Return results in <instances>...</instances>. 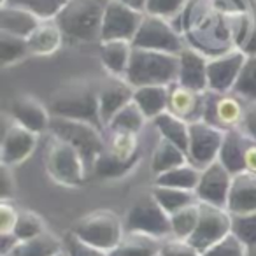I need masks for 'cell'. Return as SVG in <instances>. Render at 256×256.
Here are the masks:
<instances>
[{"mask_svg": "<svg viewBox=\"0 0 256 256\" xmlns=\"http://www.w3.org/2000/svg\"><path fill=\"white\" fill-rule=\"evenodd\" d=\"M179 54L134 48L123 78L134 88L170 86L178 81Z\"/></svg>", "mask_w": 256, "mask_h": 256, "instance_id": "cell-1", "label": "cell"}, {"mask_svg": "<svg viewBox=\"0 0 256 256\" xmlns=\"http://www.w3.org/2000/svg\"><path fill=\"white\" fill-rule=\"evenodd\" d=\"M109 0H68L54 18L62 34L79 42L100 40L102 20Z\"/></svg>", "mask_w": 256, "mask_h": 256, "instance_id": "cell-2", "label": "cell"}, {"mask_svg": "<svg viewBox=\"0 0 256 256\" xmlns=\"http://www.w3.org/2000/svg\"><path fill=\"white\" fill-rule=\"evenodd\" d=\"M50 110L58 118L86 121L96 128L104 126L98 109V90L84 82H74L58 90L51 96Z\"/></svg>", "mask_w": 256, "mask_h": 256, "instance_id": "cell-3", "label": "cell"}, {"mask_svg": "<svg viewBox=\"0 0 256 256\" xmlns=\"http://www.w3.org/2000/svg\"><path fill=\"white\" fill-rule=\"evenodd\" d=\"M50 130L60 140H65L79 151L88 170H93L96 158L106 150V139L100 134V128L86 121L67 120V118H51Z\"/></svg>", "mask_w": 256, "mask_h": 256, "instance_id": "cell-4", "label": "cell"}, {"mask_svg": "<svg viewBox=\"0 0 256 256\" xmlns=\"http://www.w3.org/2000/svg\"><path fill=\"white\" fill-rule=\"evenodd\" d=\"M72 234L81 240L109 252L124 237V223L110 210H96L82 218L74 226Z\"/></svg>", "mask_w": 256, "mask_h": 256, "instance_id": "cell-5", "label": "cell"}, {"mask_svg": "<svg viewBox=\"0 0 256 256\" xmlns=\"http://www.w3.org/2000/svg\"><path fill=\"white\" fill-rule=\"evenodd\" d=\"M124 230L128 234H140L162 238L172 234L170 216L156 202L153 195L137 200L124 216Z\"/></svg>", "mask_w": 256, "mask_h": 256, "instance_id": "cell-6", "label": "cell"}, {"mask_svg": "<svg viewBox=\"0 0 256 256\" xmlns=\"http://www.w3.org/2000/svg\"><path fill=\"white\" fill-rule=\"evenodd\" d=\"M46 167L50 176L54 181L67 186H79L82 184L86 178V164L79 151L54 137L53 144L50 146L46 158Z\"/></svg>", "mask_w": 256, "mask_h": 256, "instance_id": "cell-7", "label": "cell"}, {"mask_svg": "<svg viewBox=\"0 0 256 256\" xmlns=\"http://www.w3.org/2000/svg\"><path fill=\"white\" fill-rule=\"evenodd\" d=\"M132 46L172 54H179L184 50L182 37L176 32L174 26L165 18L153 14H144L142 23L132 40Z\"/></svg>", "mask_w": 256, "mask_h": 256, "instance_id": "cell-8", "label": "cell"}, {"mask_svg": "<svg viewBox=\"0 0 256 256\" xmlns=\"http://www.w3.org/2000/svg\"><path fill=\"white\" fill-rule=\"evenodd\" d=\"M232 234V214L226 209L200 202V220L188 242L204 252Z\"/></svg>", "mask_w": 256, "mask_h": 256, "instance_id": "cell-9", "label": "cell"}, {"mask_svg": "<svg viewBox=\"0 0 256 256\" xmlns=\"http://www.w3.org/2000/svg\"><path fill=\"white\" fill-rule=\"evenodd\" d=\"M144 12L128 8L120 0H109L102 20L100 42L107 40H128L132 42L142 23Z\"/></svg>", "mask_w": 256, "mask_h": 256, "instance_id": "cell-10", "label": "cell"}, {"mask_svg": "<svg viewBox=\"0 0 256 256\" xmlns=\"http://www.w3.org/2000/svg\"><path fill=\"white\" fill-rule=\"evenodd\" d=\"M224 132L204 120L190 123V146L188 162L196 168H206L218 160Z\"/></svg>", "mask_w": 256, "mask_h": 256, "instance_id": "cell-11", "label": "cell"}, {"mask_svg": "<svg viewBox=\"0 0 256 256\" xmlns=\"http://www.w3.org/2000/svg\"><path fill=\"white\" fill-rule=\"evenodd\" d=\"M246 107L242 106L240 98L230 93H216L207 90L206 92V109L204 118L206 123L220 128L223 132L235 130L240 126L242 118H244Z\"/></svg>", "mask_w": 256, "mask_h": 256, "instance_id": "cell-12", "label": "cell"}, {"mask_svg": "<svg viewBox=\"0 0 256 256\" xmlns=\"http://www.w3.org/2000/svg\"><path fill=\"white\" fill-rule=\"evenodd\" d=\"M232 179H234V176L218 160L214 164H210L209 167L202 168L200 181L195 190V195L198 198V202L226 209Z\"/></svg>", "mask_w": 256, "mask_h": 256, "instance_id": "cell-13", "label": "cell"}, {"mask_svg": "<svg viewBox=\"0 0 256 256\" xmlns=\"http://www.w3.org/2000/svg\"><path fill=\"white\" fill-rule=\"evenodd\" d=\"M246 58L248 56L240 50H232L228 53L221 54V56L210 58L209 64H207V81H209L210 92H232Z\"/></svg>", "mask_w": 256, "mask_h": 256, "instance_id": "cell-14", "label": "cell"}, {"mask_svg": "<svg viewBox=\"0 0 256 256\" xmlns=\"http://www.w3.org/2000/svg\"><path fill=\"white\" fill-rule=\"evenodd\" d=\"M134 86L126 79H120V76L107 79L98 88V109H100V120L104 126L112 121V118L123 109L124 106L134 100Z\"/></svg>", "mask_w": 256, "mask_h": 256, "instance_id": "cell-15", "label": "cell"}, {"mask_svg": "<svg viewBox=\"0 0 256 256\" xmlns=\"http://www.w3.org/2000/svg\"><path fill=\"white\" fill-rule=\"evenodd\" d=\"M204 109L206 93L190 90L179 82L168 86V112L184 120L186 123H195L204 118Z\"/></svg>", "mask_w": 256, "mask_h": 256, "instance_id": "cell-16", "label": "cell"}, {"mask_svg": "<svg viewBox=\"0 0 256 256\" xmlns=\"http://www.w3.org/2000/svg\"><path fill=\"white\" fill-rule=\"evenodd\" d=\"M37 144V134L14 123L6 130L2 139V165H18L32 154Z\"/></svg>", "mask_w": 256, "mask_h": 256, "instance_id": "cell-17", "label": "cell"}, {"mask_svg": "<svg viewBox=\"0 0 256 256\" xmlns=\"http://www.w3.org/2000/svg\"><path fill=\"white\" fill-rule=\"evenodd\" d=\"M207 64H209V60L206 58V54L193 50V48H184L179 53V72L176 82L190 90H195V92L206 93L209 90Z\"/></svg>", "mask_w": 256, "mask_h": 256, "instance_id": "cell-18", "label": "cell"}, {"mask_svg": "<svg viewBox=\"0 0 256 256\" xmlns=\"http://www.w3.org/2000/svg\"><path fill=\"white\" fill-rule=\"evenodd\" d=\"M226 210L232 216L256 212V174L244 170L234 176Z\"/></svg>", "mask_w": 256, "mask_h": 256, "instance_id": "cell-19", "label": "cell"}, {"mask_svg": "<svg viewBox=\"0 0 256 256\" xmlns=\"http://www.w3.org/2000/svg\"><path fill=\"white\" fill-rule=\"evenodd\" d=\"M11 114L14 121L22 126L32 130L34 134H40L48 130L51 124V118L48 109L34 96H18L11 102Z\"/></svg>", "mask_w": 256, "mask_h": 256, "instance_id": "cell-20", "label": "cell"}, {"mask_svg": "<svg viewBox=\"0 0 256 256\" xmlns=\"http://www.w3.org/2000/svg\"><path fill=\"white\" fill-rule=\"evenodd\" d=\"M39 25L40 20L30 11H25L22 8H12V6L0 8V32H8L28 39Z\"/></svg>", "mask_w": 256, "mask_h": 256, "instance_id": "cell-21", "label": "cell"}, {"mask_svg": "<svg viewBox=\"0 0 256 256\" xmlns=\"http://www.w3.org/2000/svg\"><path fill=\"white\" fill-rule=\"evenodd\" d=\"M246 137L244 134L237 130H226L221 144L218 162L230 172L232 176H237L246 170V158H244Z\"/></svg>", "mask_w": 256, "mask_h": 256, "instance_id": "cell-22", "label": "cell"}, {"mask_svg": "<svg viewBox=\"0 0 256 256\" xmlns=\"http://www.w3.org/2000/svg\"><path fill=\"white\" fill-rule=\"evenodd\" d=\"M106 151L118 162L132 168L140 154L139 139L134 132H120L109 130V139H106Z\"/></svg>", "mask_w": 256, "mask_h": 256, "instance_id": "cell-23", "label": "cell"}, {"mask_svg": "<svg viewBox=\"0 0 256 256\" xmlns=\"http://www.w3.org/2000/svg\"><path fill=\"white\" fill-rule=\"evenodd\" d=\"M134 102L148 120H154L168 109V86H140L134 90Z\"/></svg>", "mask_w": 256, "mask_h": 256, "instance_id": "cell-24", "label": "cell"}, {"mask_svg": "<svg viewBox=\"0 0 256 256\" xmlns=\"http://www.w3.org/2000/svg\"><path fill=\"white\" fill-rule=\"evenodd\" d=\"M132 50V42L128 40H107L100 42V58L112 76H124Z\"/></svg>", "mask_w": 256, "mask_h": 256, "instance_id": "cell-25", "label": "cell"}, {"mask_svg": "<svg viewBox=\"0 0 256 256\" xmlns=\"http://www.w3.org/2000/svg\"><path fill=\"white\" fill-rule=\"evenodd\" d=\"M154 126L158 128V132L164 139L170 140L178 148H181L186 154H188L190 146V123L184 120L174 116L172 112L165 110L164 114L154 118Z\"/></svg>", "mask_w": 256, "mask_h": 256, "instance_id": "cell-26", "label": "cell"}, {"mask_svg": "<svg viewBox=\"0 0 256 256\" xmlns=\"http://www.w3.org/2000/svg\"><path fill=\"white\" fill-rule=\"evenodd\" d=\"M162 244L158 238L140 234H128L123 240L110 249L109 256H160Z\"/></svg>", "mask_w": 256, "mask_h": 256, "instance_id": "cell-27", "label": "cell"}, {"mask_svg": "<svg viewBox=\"0 0 256 256\" xmlns=\"http://www.w3.org/2000/svg\"><path fill=\"white\" fill-rule=\"evenodd\" d=\"M62 30L56 22L53 20H46L40 22V25L34 30V34L28 37V46L30 53L37 54H50L56 51L62 44Z\"/></svg>", "mask_w": 256, "mask_h": 256, "instance_id": "cell-28", "label": "cell"}, {"mask_svg": "<svg viewBox=\"0 0 256 256\" xmlns=\"http://www.w3.org/2000/svg\"><path fill=\"white\" fill-rule=\"evenodd\" d=\"M184 164H188V154H186L181 148L172 144L170 140L162 137L156 150H154V153H153L151 170L156 176H160V174H164V172L172 170V168H176V167H181V165H184Z\"/></svg>", "mask_w": 256, "mask_h": 256, "instance_id": "cell-29", "label": "cell"}, {"mask_svg": "<svg viewBox=\"0 0 256 256\" xmlns=\"http://www.w3.org/2000/svg\"><path fill=\"white\" fill-rule=\"evenodd\" d=\"M200 168H196L192 164H184L181 167H176L172 170H167L164 174L156 176L154 184L167 186V188L186 190V192H195L196 184L200 181Z\"/></svg>", "mask_w": 256, "mask_h": 256, "instance_id": "cell-30", "label": "cell"}, {"mask_svg": "<svg viewBox=\"0 0 256 256\" xmlns=\"http://www.w3.org/2000/svg\"><path fill=\"white\" fill-rule=\"evenodd\" d=\"M62 244L50 234H42L30 240H20L8 256H56Z\"/></svg>", "mask_w": 256, "mask_h": 256, "instance_id": "cell-31", "label": "cell"}, {"mask_svg": "<svg viewBox=\"0 0 256 256\" xmlns=\"http://www.w3.org/2000/svg\"><path fill=\"white\" fill-rule=\"evenodd\" d=\"M153 196L156 198V202L164 207V210L168 214V216H172L174 212L192 206V204H195L196 200H198L195 195V192L167 188V186H154Z\"/></svg>", "mask_w": 256, "mask_h": 256, "instance_id": "cell-32", "label": "cell"}, {"mask_svg": "<svg viewBox=\"0 0 256 256\" xmlns=\"http://www.w3.org/2000/svg\"><path fill=\"white\" fill-rule=\"evenodd\" d=\"M198 220H200V202H195V204H192V206L174 212L170 216L172 235H174L176 238L188 240L193 232H195L196 224H198Z\"/></svg>", "mask_w": 256, "mask_h": 256, "instance_id": "cell-33", "label": "cell"}, {"mask_svg": "<svg viewBox=\"0 0 256 256\" xmlns=\"http://www.w3.org/2000/svg\"><path fill=\"white\" fill-rule=\"evenodd\" d=\"M68 0H8L6 6L22 8L36 14L40 22L54 20L62 12V9L67 6Z\"/></svg>", "mask_w": 256, "mask_h": 256, "instance_id": "cell-34", "label": "cell"}, {"mask_svg": "<svg viewBox=\"0 0 256 256\" xmlns=\"http://www.w3.org/2000/svg\"><path fill=\"white\" fill-rule=\"evenodd\" d=\"M148 118L142 114V110L139 109L136 102H130L128 106H124L116 116L112 118L107 128L109 130H120V132H134V134H139L144 126V121Z\"/></svg>", "mask_w": 256, "mask_h": 256, "instance_id": "cell-35", "label": "cell"}, {"mask_svg": "<svg viewBox=\"0 0 256 256\" xmlns=\"http://www.w3.org/2000/svg\"><path fill=\"white\" fill-rule=\"evenodd\" d=\"M232 93L238 98L248 100L249 104L256 102V56L246 58Z\"/></svg>", "mask_w": 256, "mask_h": 256, "instance_id": "cell-36", "label": "cell"}, {"mask_svg": "<svg viewBox=\"0 0 256 256\" xmlns=\"http://www.w3.org/2000/svg\"><path fill=\"white\" fill-rule=\"evenodd\" d=\"M26 53H30L28 39L8 32H0V64L4 67L18 62Z\"/></svg>", "mask_w": 256, "mask_h": 256, "instance_id": "cell-37", "label": "cell"}, {"mask_svg": "<svg viewBox=\"0 0 256 256\" xmlns=\"http://www.w3.org/2000/svg\"><path fill=\"white\" fill-rule=\"evenodd\" d=\"M232 234L248 249H256V212L232 216Z\"/></svg>", "mask_w": 256, "mask_h": 256, "instance_id": "cell-38", "label": "cell"}, {"mask_svg": "<svg viewBox=\"0 0 256 256\" xmlns=\"http://www.w3.org/2000/svg\"><path fill=\"white\" fill-rule=\"evenodd\" d=\"M12 234L16 235L18 240H30V238H36L39 235L44 234L42 223L40 220L32 212H20L18 221H16V226L12 230Z\"/></svg>", "mask_w": 256, "mask_h": 256, "instance_id": "cell-39", "label": "cell"}, {"mask_svg": "<svg viewBox=\"0 0 256 256\" xmlns=\"http://www.w3.org/2000/svg\"><path fill=\"white\" fill-rule=\"evenodd\" d=\"M202 256H248V248L234 234H230L218 244L206 249Z\"/></svg>", "mask_w": 256, "mask_h": 256, "instance_id": "cell-40", "label": "cell"}, {"mask_svg": "<svg viewBox=\"0 0 256 256\" xmlns=\"http://www.w3.org/2000/svg\"><path fill=\"white\" fill-rule=\"evenodd\" d=\"M188 0H148L146 14L160 16V18H174L182 12Z\"/></svg>", "mask_w": 256, "mask_h": 256, "instance_id": "cell-41", "label": "cell"}, {"mask_svg": "<svg viewBox=\"0 0 256 256\" xmlns=\"http://www.w3.org/2000/svg\"><path fill=\"white\" fill-rule=\"evenodd\" d=\"M64 249L67 251L68 256H109L107 251L98 249V248H95V246L88 244V242L81 240V238L74 234H68L67 237H65Z\"/></svg>", "mask_w": 256, "mask_h": 256, "instance_id": "cell-42", "label": "cell"}, {"mask_svg": "<svg viewBox=\"0 0 256 256\" xmlns=\"http://www.w3.org/2000/svg\"><path fill=\"white\" fill-rule=\"evenodd\" d=\"M160 256H202V252L196 251L188 240L182 238H174L162 244Z\"/></svg>", "mask_w": 256, "mask_h": 256, "instance_id": "cell-43", "label": "cell"}, {"mask_svg": "<svg viewBox=\"0 0 256 256\" xmlns=\"http://www.w3.org/2000/svg\"><path fill=\"white\" fill-rule=\"evenodd\" d=\"M20 212L14 210V207L8 206V204H2L0 206V234H12L16 226V221H18Z\"/></svg>", "mask_w": 256, "mask_h": 256, "instance_id": "cell-44", "label": "cell"}, {"mask_svg": "<svg viewBox=\"0 0 256 256\" xmlns=\"http://www.w3.org/2000/svg\"><path fill=\"white\" fill-rule=\"evenodd\" d=\"M240 130L248 139L256 142V102L249 104L244 110V118H242Z\"/></svg>", "mask_w": 256, "mask_h": 256, "instance_id": "cell-45", "label": "cell"}, {"mask_svg": "<svg viewBox=\"0 0 256 256\" xmlns=\"http://www.w3.org/2000/svg\"><path fill=\"white\" fill-rule=\"evenodd\" d=\"M244 158H246V170L256 174V142L251 139H248V137H246Z\"/></svg>", "mask_w": 256, "mask_h": 256, "instance_id": "cell-46", "label": "cell"}, {"mask_svg": "<svg viewBox=\"0 0 256 256\" xmlns=\"http://www.w3.org/2000/svg\"><path fill=\"white\" fill-rule=\"evenodd\" d=\"M238 50L246 56H256V26H252V30L249 32V36L246 37V40L242 42V46Z\"/></svg>", "mask_w": 256, "mask_h": 256, "instance_id": "cell-47", "label": "cell"}, {"mask_svg": "<svg viewBox=\"0 0 256 256\" xmlns=\"http://www.w3.org/2000/svg\"><path fill=\"white\" fill-rule=\"evenodd\" d=\"M0 251H2V256H8L9 252L14 249V246L18 244V238H16L14 234H0Z\"/></svg>", "mask_w": 256, "mask_h": 256, "instance_id": "cell-48", "label": "cell"}, {"mask_svg": "<svg viewBox=\"0 0 256 256\" xmlns=\"http://www.w3.org/2000/svg\"><path fill=\"white\" fill-rule=\"evenodd\" d=\"M12 192V184H11V178H9L8 167H2V198H8Z\"/></svg>", "mask_w": 256, "mask_h": 256, "instance_id": "cell-49", "label": "cell"}, {"mask_svg": "<svg viewBox=\"0 0 256 256\" xmlns=\"http://www.w3.org/2000/svg\"><path fill=\"white\" fill-rule=\"evenodd\" d=\"M120 2H123V4L128 6V8H132V9H136V11L144 12V14H146L148 0H120Z\"/></svg>", "mask_w": 256, "mask_h": 256, "instance_id": "cell-50", "label": "cell"}, {"mask_svg": "<svg viewBox=\"0 0 256 256\" xmlns=\"http://www.w3.org/2000/svg\"><path fill=\"white\" fill-rule=\"evenodd\" d=\"M248 256H256V249H248Z\"/></svg>", "mask_w": 256, "mask_h": 256, "instance_id": "cell-51", "label": "cell"}, {"mask_svg": "<svg viewBox=\"0 0 256 256\" xmlns=\"http://www.w3.org/2000/svg\"><path fill=\"white\" fill-rule=\"evenodd\" d=\"M56 256H68V254H67V251H65V249H62V251H60V252H58V254H56Z\"/></svg>", "mask_w": 256, "mask_h": 256, "instance_id": "cell-52", "label": "cell"}]
</instances>
